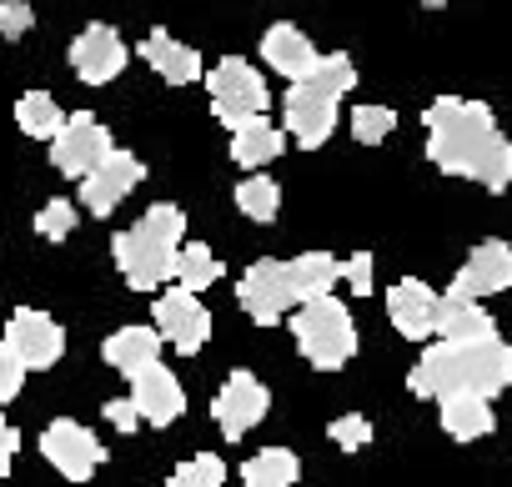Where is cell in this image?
Instances as JSON below:
<instances>
[{
    "label": "cell",
    "mask_w": 512,
    "mask_h": 487,
    "mask_svg": "<svg viewBox=\"0 0 512 487\" xmlns=\"http://www.w3.org/2000/svg\"><path fill=\"white\" fill-rule=\"evenodd\" d=\"M422 126H427V161L437 171L482 181L487 191L512 186V141L502 136L497 116L482 101L442 96L422 111Z\"/></svg>",
    "instance_id": "1"
},
{
    "label": "cell",
    "mask_w": 512,
    "mask_h": 487,
    "mask_svg": "<svg viewBox=\"0 0 512 487\" xmlns=\"http://www.w3.org/2000/svg\"><path fill=\"white\" fill-rule=\"evenodd\" d=\"M512 382V347L502 337H487V342H432L407 387L417 397H442V392H482V397H497L502 387Z\"/></svg>",
    "instance_id": "2"
},
{
    "label": "cell",
    "mask_w": 512,
    "mask_h": 487,
    "mask_svg": "<svg viewBox=\"0 0 512 487\" xmlns=\"http://www.w3.org/2000/svg\"><path fill=\"white\" fill-rule=\"evenodd\" d=\"M181 236H186V211L171 206V201H156L131 231H121L111 241V252H116V267H121L126 287L156 292L166 277H176Z\"/></svg>",
    "instance_id": "3"
},
{
    "label": "cell",
    "mask_w": 512,
    "mask_h": 487,
    "mask_svg": "<svg viewBox=\"0 0 512 487\" xmlns=\"http://www.w3.org/2000/svg\"><path fill=\"white\" fill-rule=\"evenodd\" d=\"M292 342L297 352L317 367V372H342L357 352V327H352V312L342 302L327 297H312L302 302V312L292 317Z\"/></svg>",
    "instance_id": "4"
},
{
    "label": "cell",
    "mask_w": 512,
    "mask_h": 487,
    "mask_svg": "<svg viewBox=\"0 0 512 487\" xmlns=\"http://www.w3.org/2000/svg\"><path fill=\"white\" fill-rule=\"evenodd\" d=\"M206 96H211V116H216L226 131H236V126L251 121V116H267V106H272L262 71L246 66L241 56H226V61H216V66L206 71Z\"/></svg>",
    "instance_id": "5"
},
{
    "label": "cell",
    "mask_w": 512,
    "mask_h": 487,
    "mask_svg": "<svg viewBox=\"0 0 512 487\" xmlns=\"http://www.w3.org/2000/svg\"><path fill=\"white\" fill-rule=\"evenodd\" d=\"M236 302L241 312L256 322V327H277L292 307H297V292H292V277H287V262H251L241 287H236Z\"/></svg>",
    "instance_id": "6"
},
{
    "label": "cell",
    "mask_w": 512,
    "mask_h": 487,
    "mask_svg": "<svg viewBox=\"0 0 512 487\" xmlns=\"http://www.w3.org/2000/svg\"><path fill=\"white\" fill-rule=\"evenodd\" d=\"M146 181V166H141V156H131V151H106L86 176H81V206L91 211V216H111L136 186Z\"/></svg>",
    "instance_id": "7"
},
{
    "label": "cell",
    "mask_w": 512,
    "mask_h": 487,
    "mask_svg": "<svg viewBox=\"0 0 512 487\" xmlns=\"http://www.w3.org/2000/svg\"><path fill=\"white\" fill-rule=\"evenodd\" d=\"M41 457H46L61 477L86 482V477H96V467L106 462V447H101V437H96L91 427H81V422H71V417H56V422L41 432Z\"/></svg>",
    "instance_id": "8"
},
{
    "label": "cell",
    "mask_w": 512,
    "mask_h": 487,
    "mask_svg": "<svg viewBox=\"0 0 512 487\" xmlns=\"http://www.w3.org/2000/svg\"><path fill=\"white\" fill-rule=\"evenodd\" d=\"M106 151H111V131H106L91 111L66 116V126L51 136V166H56L61 176H71V181H81Z\"/></svg>",
    "instance_id": "9"
},
{
    "label": "cell",
    "mask_w": 512,
    "mask_h": 487,
    "mask_svg": "<svg viewBox=\"0 0 512 487\" xmlns=\"http://www.w3.org/2000/svg\"><path fill=\"white\" fill-rule=\"evenodd\" d=\"M337 101L342 96H332V91H322L317 81H292V91H287V136L297 141V146H322L332 131H337Z\"/></svg>",
    "instance_id": "10"
},
{
    "label": "cell",
    "mask_w": 512,
    "mask_h": 487,
    "mask_svg": "<svg viewBox=\"0 0 512 487\" xmlns=\"http://www.w3.org/2000/svg\"><path fill=\"white\" fill-rule=\"evenodd\" d=\"M151 307H156V327H161V337H166L181 357H196V352L206 347V337H211V312L196 302V292L176 287V292H161Z\"/></svg>",
    "instance_id": "11"
},
{
    "label": "cell",
    "mask_w": 512,
    "mask_h": 487,
    "mask_svg": "<svg viewBox=\"0 0 512 487\" xmlns=\"http://www.w3.org/2000/svg\"><path fill=\"white\" fill-rule=\"evenodd\" d=\"M6 342L16 347V357L26 362V372H46V367H56L61 352H66V332H61V322L46 317V312H36V307L11 312Z\"/></svg>",
    "instance_id": "12"
},
{
    "label": "cell",
    "mask_w": 512,
    "mask_h": 487,
    "mask_svg": "<svg viewBox=\"0 0 512 487\" xmlns=\"http://www.w3.org/2000/svg\"><path fill=\"white\" fill-rule=\"evenodd\" d=\"M267 407H272V397H267L262 382H256L251 372H231V382L211 402V417H216V427H221L226 442H241V432H251L256 422H262Z\"/></svg>",
    "instance_id": "13"
},
{
    "label": "cell",
    "mask_w": 512,
    "mask_h": 487,
    "mask_svg": "<svg viewBox=\"0 0 512 487\" xmlns=\"http://www.w3.org/2000/svg\"><path fill=\"white\" fill-rule=\"evenodd\" d=\"M512 287V247L507 241H477V247L467 252L462 272L452 277L447 297H497Z\"/></svg>",
    "instance_id": "14"
},
{
    "label": "cell",
    "mask_w": 512,
    "mask_h": 487,
    "mask_svg": "<svg viewBox=\"0 0 512 487\" xmlns=\"http://www.w3.org/2000/svg\"><path fill=\"white\" fill-rule=\"evenodd\" d=\"M71 71L86 81V86H111L121 71H126V41L111 31V26H86L76 41H71Z\"/></svg>",
    "instance_id": "15"
},
{
    "label": "cell",
    "mask_w": 512,
    "mask_h": 487,
    "mask_svg": "<svg viewBox=\"0 0 512 487\" xmlns=\"http://www.w3.org/2000/svg\"><path fill=\"white\" fill-rule=\"evenodd\" d=\"M437 312H442V297H437L427 282H417V277H402V282L387 292V317H392V327H397L407 342L437 337Z\"/></svg>",
    "instance_id": "16"
},
{
    "label": "cell",
    "mask_w": 512,
    "mask_h": 487,
    "mask_svg": "<svg viewBox=\"0 0 512 487\" xmlns=\"http://www.w3.org/2000/svg\"><path fill=\"white\" fill-rule=\"evenodd\" d=\"M131 402L141 407V422H156V427H171L186 412V392L161 362L131 372Z\"/></svg>",
    "instance_id": "17"
},
{
    "label": "cell",
    "mask_w": 512,
    "mask_h": 487,
    "mask_svg": "<svg viewBox=\"0 0 512 487\" xmlns=\"http://www.w3.org/2000/svg\"><path fill=\"white\" fill-rule=\"evenodd\" d=\"M262 61L272 66V71H282L287 81H302V76H312V66H317V46L297 31V26H272L267 36H262Z\"/></svg>",
    "instance_id": "18"
},
{
    "label": "cell",
    "mask_w": 512,
    "mask_h": 487,
    "mask_svg": "<svg viewBox=\"0 0 512 487\" xmlns=\"http://www.w3.org/2000/svg\"><path fill=\"white\" fill-rule=\"evenodd\" d=\"M437 402H442V432L457 442H477L497 427V417L487 407L492 397H482V392H442Z\"/></svg>",
    "instance_id": "19"
},
{
    "label": "cell",
    "mask_w": 512,
    "mask_h": 487,
    "mask_svg": "<svg viewBox=\"0 0 512 487\" xmlns=\"http://www.w3.org/2000/svg\"><path fill=\"white\" fill-rule=\"evenodd\" d=\"M141 56L151 61V71H156L166 86H191V81H201V56H196L186 41L166 36V31H151L146 46H141Z\"/></svg>",
    "instance_id": "20"
},
{
    "label": "cell",
    "mask_w": 512,
    "mask_h": 487,
    "mask_svg": "<svg viewBox=\"0 0 512 487\" xmlns=\"http://www.w3.org/2000/svg\"><path fill=\"white\" fill-rule=\"evenodd\" d=\"M282 146H287V136H282V126H272L267 116H251V121H241V126L231 131V161H236L241 171H256V166L277 161Z\"/></svg>",
    "instance_id": "21"
},
{
    "label": "cell",
    "mask_w": 512,
    "mask_h": 487,
    "mask_svg": "<svg viewBox=\"0 0 512 487\" xmlns=\"http://www.w3.org/2000/svg\"><path fill=\"white\" fill-rule=\"evenodd\" d=\"M101 357H106L116 372L131 377V372L161 362V332H151V327H121V332H111V337L101 342Z\"/></svg>",
    "instance_id": "22"
},
{
    "label": "cell",
    "mask_w": 512,
    "mask_h": 487,
    "mask_svg": "<svg viewBox=\"0 0 512 487\" xmlns=\"http://www.w3.org/2000/svg\"><path fill=\"white\" fill-rule=\"evenodd\" d=\"M437 337H447V342H487V337H497V322L477 307V297H442Z\"/></svg>",
    "instance_id": "23"
},
{
    "label": "cell",
    "mask_w": 512,
    "mask_h": 487,
    "mask_svg": "<svg viewBox=\"0 0 512 487\" xmlns=\"http://www.w3.org/2000/svg\"><path fill=\"white\" fill-rule=\"evenodd\" d=\"M287 277H292L297 302H312V297H327L342 282V262L327 257V252H302L297 262H287Z\"/></svg>",
    "instance_id": "24"
},
{
    "label": "cell",
    "mask_w": 512,
    "mask_h": 487,
    "mask_svg": "<svg viewBox=\"0 0 512 487\" xmlns=\"http://www.w3.org/2000/svg\"><path fill=\"white\" fill-rule=\"evenodd\" d=\"M297 477H302V462L287 447H262L256 457L241 462V482L246 487H292Z\"/></svg>",
    "instance_id": "25"
},
{
    "label": "cell",
    "mask_w": 512,
    "mask_h": 487,
    "mask_svg": "<svg viewBox=\"0 0 512 487\" xmlns=\"http://www.w3.org/2000/svg\"><path fill=\"white\" fill-rule=\"evenodd\" d=\"M16 126H21L31 141H51V136L66 126V111L56 106V96H46V91H26V96L16 101Z\"/></svg>",
    "instance_id": "26"
},
{
    "label": "cell",
    "mask_w": 512,
    "mask_h": 487,
    "mask_svg": "<svg viewBox=\"0 0 512 487\" xmlns=\"http://www.w3.org/2000/svg\"><path fill=\"white\" fill-rule=\"evenodd\" d=\"M176 282L186 287V292H206V287H216L221 282V262L211 257V247H201V241H181V252H176Z\"/></svg>",
    "instance_id": "27"
},
{
    "label": "cell",
    "mask_w": 512,
    "mask_h": 487,
    "mask_svg": "<svg viewBox=\"0 0 512 487\" xmlns=\"http://www.w3.org/2000/svg\"><path fill=\"white\" fill-rule=\"evenodd\" d=\"M236 206H241V216H246V221L272 226V221H277V211H282V186H277L272 176H251V181H241V186H236Z\"/></svg>",
    "instance_id": "28"
},
{
    "label": "cell",
    "mask_w": 512,
    "mask_h": 487,
    "mask_svg": "<svg viewBox=\"0 0 512 487\" xmlns=\"http://www.w3.org/2000/svg\"><path fill=\"white\" fill-rule=\"evenodd\" d=\"M307 81H317V86L332 91V96H347V91L357 86V66H352V56L332 51V56H317V66H312Z\"/></svg>",
    "instance_id": "29"
},
{
    "label": "cell",
    "mask_w": 512,
    "mask_h": 487,
    "mask_svg": "<svg viewBox=\"0 0 512 487\" xmlns=\"http://www.w3.org/2000/svg\"><path fill=\"white\" fill-rule=\"evenodd\" d=\"M221 482H226V462L216 452H201L171 472V487H221Z\"/></svg>",
    "instance_id": "30"
},
{
    "label": "cell",
    "mask_w": 512,
    "mask_h": 487,
    "mask_svg": "<svg viewBox=\"0 0 512 487\" xmlns=\"http://www.w3.org/2000/svg\"><path fill=\"white\" fill-rule=\"evenodd\" d=\"M392 126H397V116H392L387 106H357V111H352V136H357L362 146H382V141L392 136Z\"/></svg>",
    "instance_id": "31"
},
{
    "label": "cell",
    "mask_w": 512,
    "mask_h": 487,
    "mask_svg": "<svg viewBox=\"0 0 512 487\" xmlns=\"http://www.w3.org/2000/svg\"><path fill=\"white\" fill-rule=\"evenodd\" d=\"M36 231H41L46 241H66V236L76 231V201H66V196L46 201L41 216H36Z\"/></svg>",
    "instance_id": "32"
},
{
    "label": "cell",
    "mask_w": 512,
    "mask_h": 487,
    "mask_svg": "<svg viewBox=\"0 0 512 487\" xmlns=\"http://www.w3.org/2000/svg\"><path fill=\"white\" fill-rule=\"evenodd\" d=\"M332 442H337L342 452H362V447L372 442V422H367L362 412H347V417L332 422Z\"/></svg>",
    "instance_id": "33"
},
{
    "label": "cell",
    "mask_w": 512,
    "mask_h": 487,
    "mask_svg": "<svg viewBox=\"0 0 512 487\" xmlns=\"http://www.w3.org/2000/svg\"><path fill=\"white\" fill-rule=\"evenodd\" d=\"M21 382H26V362L16 357L11 342H0V407L21 397Z\"/></svg>",
    "instance_id": "34"
},
{
    "label": "cell",
    "mask_w": 512,
    "mask_h": 487,
    "mask_svg": "<svg viewBox=\"0 0 512 487\" xmlns=\"http://www.w3.org/2000/svg\"><path fill=\"white\" fill-rule=\"evenodd\" d=\"M31 26H36V16H31L26 0H6V6H0V36L6 41H21Z\"/></svg>",
    "instance_id": "35"
},
{
    "label": "cell",
    "mask_w": 512,
    "mask_h": 487,
    "mask_svg": "<svg viewBox=\"0 0 512 487\" xmlns=\"http://www.w3.org/2000/svg\"><path fill=\"white\" fill-rule=\"evenodd\" d=\"M342 282H347L357 297H367V292H372V257H367V252H357L352 262H342Z\"/></svg>",
    "instance_id": "36"
},
{
    "label": "cell",
    "mask_w": 512,
    "mask_h": 487,
    "mask_svg": "<svg viewBox=\"0 0 512 487\" xmlns=\"http://www.w3.org/2000/svg\"><path fill=\"white\" fill-rule=\"evenodd\" d=\"M106 422H116L121 432H136L141 427V407L131 397H116V402H106Z\"/></svg>",
    "instance_id": "37"
},
{
    "label": "cell",
    "mask_w": 512,
    "mask_h": 487,
    "mask_svg": "<svg viewBox=\"0 0 512 487\" xmlns=\"http://www.w3.org/2000/svg\"><path fill=\"white\" fill-rule=\"evenodd\" d=\"M16 452H21V432L0 417V482L11 477V462H16Z\"/></svg>",
    "instance_id": "38"
},
{
    "label": "cell",
    "mask_w": 512,
    "mask_h": 487,
    "mask_svg": "<svg viewBox=\"0 0 512 487\" xmlns=\"http://www.w3.org/2000/svg\"><path fill=\"white\" fill-rule=\"evenodd\" d=\"M422 6H427V11H442V6H447V0H422Z\"/></svg>",
    "instance_id": "39"
}]
</instances>
